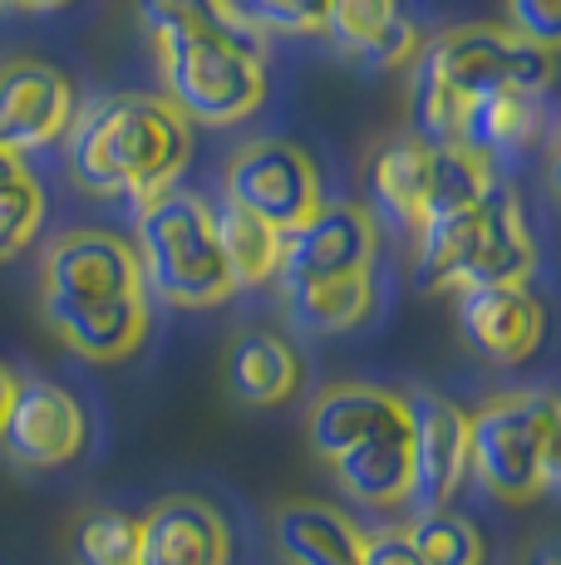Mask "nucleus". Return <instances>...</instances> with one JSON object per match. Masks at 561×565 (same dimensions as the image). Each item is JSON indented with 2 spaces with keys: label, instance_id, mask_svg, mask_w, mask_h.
I'll list each match as a JSON object with an SVG mask.
<instances>
[{
  "label": "nucleus",
  "instance_id": "obj_22",
  "mask_svg": "<svg viewBox=\"0 0 561 565\" xmlns=\"http://www.w3.org/2000/svg\"><path fill=\"white\" fill-rule=\"evenodd\" d=\"M537 138V94L522 89H493L483 99H473L463 108L458 124V143L473 148V153H512V148H527Z\"/></svg>",
  "mask_w": 561,
  "mask_h": 565
},
{
  "label": "nucleus",
  "instance_id": "obj_27",
  "mask_svg": "<svg viewBox=\"0 0 561 565\" xmlns=\"http://www.w3.org/2000/svg\"><path fill=\"white\" fill-rule=\"evenodd\" d=\"M40 226H45V188L35 172L20 168L15 178L0 182V260L25 252Z\"/></svg>",
  "mask_w": 561,
  "mask_h": 565
},
{
  "label": "nucleus",
  "instance_id": "obj_16",
  "mask_svg": "<svg viewBox=\"0 0 561 565\" xmlns=\"http://www.w3.org/2000/svg\"><path fill=\"white\" fill-rule=\"evenodd\" d=\"M326 35L340 54L370 64V70L414 64V54L424 50L419 30L409 25L404 10H399V0H330Z\"/></svg>",
  "mask_w": 561,
  "mask_h": 565
},
{
  "label": "nucleus",
  "instance_id": "obj_30",
  "mask_svg": "<svg viewBox=\"0 0 561 565\" xmlns=\"http://www.w3.org/2000/svg\"><path fill=\"white\" fill-rule=\"evenodd\" d=\"M360 565H424L409 546L404 526H384V531H370L360 546Z\"/></svg>",
  "mask_w": 561,
  "mask_h": 565
},
{
  "label": "nucleus",
  "instance_id": "obj_9",
  "mask_svg": "<svg viewBox=\"0 0 561 565\" xmlns=\"http://www.w3.org/2000/svg\"><path fill=\"white\" fill-rule=\"evenodd\" d=\"M222 188L226 202L252 212L256 222L276 226L280 236L306 226L326 206V182H320L316 158L306 148L286 143V138H256V143L236 148Z\"/></svg>",
  "mask_w": 561,
  "mask_h": 565
},
{
  "label": "nucleus",
  "instance_id": "obj_6",
  "mask_svg": "<svg viewBox=\"0 0 561 565\" xmlns=\"http://www.w3.org/2000/svg\"><path fill=\"white\" fill-rule=\"evenodd\" d=\"M134 256L144 286L178 310H208L236 296L212 232V206L198 192L163 188L134 202Z\"/></svg>",
  "mask_w": 561,
  "mask_h": 565
},
{
  "label": "nucleus",
  "instance_id": "obj_2",
  "mask_svg": "<svg viewBox=\"0 0 561 565\" xmlns=\"http://www.w3.org/2000/svg\"><path fill=\"white\" fill-rule=\"evenodd\" d=\"M192 158V124L158 94H99L64 128L70 178L94 198H154L178 188Z\"/></svg>",
  "mask_w": 561,
  "mask_h": 565
},
{
  "label": "nucleus",
  "instance_id": "obj_18",
  "mask_svg": "<svg viewBox=\"0 0 561 565\" xmlns=\"http://www.w3.org/2000/svg\"><path fill=\"white\" fill-rule=\"evenodd\" d=\"M272 531L290 565H360L364 531L330 502H280Z\"/></svg>",
  "mask_w": 561,
  "mask_h": 565
},
{
  "label": "nucleus",
  "instance_id": "obj_7",
  "mask_svg": "<svg viewBox=\"0 0 561 565\" xmlns=\"http://www.w3.org/2000/svg\"><path fill=\"white\" fill-rule=\"evenodd\" d=\"M468 472L498 502L527 507L561 477V408L547 388L493 394L468 413Z\"/></svg>",
  "mask_w": 561,
  "mask_h": 565
},
{
  "label": "nucleus",
  "instance_id": "obj_28",
  "mask_svg": "<svg viewBox=\"0 0 561 565\" xmlns=\"http://www.w3.org/2000/svg\"><path fill=\"white\" fill-rule=\"evenodd\" d=\"M242 10L256 30H276V35H316V30H326L330 0H246Z\"/></svg>",
  "mask_w": 561,
  "mask_h": 565
},
{
  "label": "nucleus",
  "instance_id": "obj_15",
  "mask_svg": "<svg viewBox=\"0 0 561 565\" xmlns=\"http://www.w3.org/2000/svg\"><path fill=\"white\" fill-rule=\"evenodd\" d=\"M409 398L390 394V388H374V384H336L326 394H316V404L306 413V443L320 462H336L354 443H364L370 433H380L384 423L404 418Z\"/></svg>",
  "mask_w": 561,
  "mask_h": 565
},
{
  "label": "nucleus",
  "instance_id": "obj_8",
  "mask_svg": "<svg viewBox=\"0 0 561 565\" xmlns=\"http://www.w3.org/2000/svg\"><path fill=\"white\" fill-rule=\"evenodd\" d=\"M158 45V74L163 99L188 118L192 128H226L252 118L266 99V45L262 35H232V30H188L163 35Z\"/></svg>",
  "mask_w": 561,
  "mask_h": 565
},
{
  "label": "nucleus",
  "instance_id": "obj_21",
  "mask_svg": "<svg viewBox=\"0 0 561 565\" xmlns=\"http://www.w3.org/2000/svg\"><path fill=\"white\" fill-rule=\"evenodd\" d=\"M212 232H218L222 266H226V276H232V286H236V290H246V286H266V280H276L280 242H286V236H280L276 226L256 222L252 212H242V206L222 202L218 212H212Z\"/></svg>",
  "mask_w": 561,
  "mask_h": 565
},
{
  "label": "nucleus",
  "instance_id": "obj_4",
  "mask_svg": "<svg viewBox=\"0 0 561 565\" xmlns=\"http://www.w3.org/2000/svg\"><path fill=\"white\" fill-rule=\"evenodd\" d=\"M380 222L354 202H326L306 226L280 242V296L316 334L354 330L374 306Z\"/></svg>",
  "mask_w": 561,
  "mask_h": 565
},
{
  "label": "nucleus",
  "instance_id": "obj_13",
  "mask_svg": "<svg viewBox=\"0 0 561 565\" xmlns=\"http://www.w3.org/2000/svg\"><path fill=\"white\" fill-rule=\"evenodd\" d=\"M458 330L488 364H522L547 334V310L527 286L458 290Z\"/></svg>",
  "mask_w": 561,
  "mask_h": 565
},
{
  "label": "nucleus",
  "instance_id": "obj_17",
  "mask_svg": "<svg viewBox=\"0 0 561 565\" xmlns=\"http://www.w3.org/2000/svg\"><path fill=\"white\" fill-rule=\"evenodd\" d=\"M300 374V354L276 330H242L222 354V384L242 408H276L296 398Z\"/></svg>",
  "mask_w": 561,
  "mask_h": 565
},
{
  "label": "nucleus",
  "instance_id": "obj_12",
  "mask_svg": "<svg viewBox=\"0 0 561 565\" xmlns=\"http://www.w3.org/2000/svg\"><path fill=\"white\" fill-rule=\"evenodd\" d=\"M468 477V413L448 398H409V502L444 512Z\"/></svg>",
  "mask_w": 561,
  "mask_h": 565
},
{
  "label": "nucleus",
  "instance_id": "obj_34",
  "mask_svg": "<svg viewBox=\"0 0 561 565\" xmlns=\"http://www.w3.org/2000/svg\"><path fill=\"white\" fill-rule=\"evenodd\" d=\"M537 565H557V556H552V551H542V556H537Z\"/></svg>",
  "mask_w": 561,
  "mask_h": 565
},
{
  "label": "nucleus",
  "instance_id": "obj_25",
  "mask_svg": "<svg viewBox=\"0 0 561 565\" xmlns=\"http://www.w3.org/2000/svg\"><path fill=\"white\" fill-rule=\"evenodd\" d=\"M409 546L424 565H488V546H483V531L458 512H419L404 526Z\"/></svg>",
  "mask_w": 561,
  "mask_h": 565
},
{
  "label": "nucleus",
  "instance_id": "obj_20",
  "mask_svg": "<svg viewBox=\"0 0 561 565\" xmlns=\"http://www.w3.org/2000/svg\"><path fill=\"white\" fill-rule=\"evenodd\" d=\"M428 182H434V143L414 134H399L390 143L374 148L370 158V192H374V212L390 226L414 232L419 216H424ZM374 216V222H380Z\"/></svg>",
  "mask_w": 561,
  "mask_h": 565
},
{
  "label": "nucleus",
  "instance_id": "obj_31",
  "mask_svg": "<svg viewBox=\"0 0 561 565\" xmlns=\"http://www.w3.org/2000/svg\"><path fill=\"white\" fill-rule=\"evenodd\" d=\"M70 0H0V15H50V10H64Z\"/></svg>",
  "mask_w": 561,
  "mask_h": 565
},
{
  "label": "nucleus",
  "instance_id": "obj_5",
  "mask_svg": "<svg viewBox=\"0 0 561 565\" xmlns=\"http://www.w3.org/2000/svg\"><path fill=\"white\" fill-rule=\"evenodd\" d=\"M409 236H414V276L424 290L527 286L537 270L527 206L507 182H493L488 198L468 212L419 222Z\"/></svg>",
  "mask_w": 561,
  "mask_h": 565
},
{
  "label": "nucleus",
  "instance_id": "obj_23",
  "mask_svg": "<svg viewBox=\"0 0 561 565\" xmlns=\"http://www.w3.org/2000/svg\"><path fill=\"white\" fill-rule=\"evenodd\" d=\"M493 162L483 153L463 143H438L434 148V182H428V198H424V216L419 222H438V216L453 212H468L493 192Z\"/></svg>",
  "mask_w": 561,
  "mask_h": 565
},
{
  "label": "nucleus",
  "instance_id": "obj_26",
  "mask_svg": "<svg viewBox=\"0 0 561 565\" xmlns=\"http://www.w3.org/2000/svg\"><path fill=\"white\" fill-rule=\"evenodd\" d=\"M138 20L154 40L188 35V30H232V35H262L236 0H138Z\"/></svg>",
  "mask_w": 561,
  "mask_h": 565
},
{
  "label": "nucleus",
  "instance_id": "obj_11",
  "mask_svg": "<svg viewBox=\"0 0 561 565\" xmlns=\"http://www.w3.org/2000/svg\"><path fill=\"white\" fill-rule=\"evenodd\" d=\"M84 443H89V418H84L80 398L45 379H20L10 418L0 428V448L10 452V462L45 472V467L74 462Z\"/></svg>",
  "mask_w": 561,
  "mask_h": 565
},
{
  "label": "nucleus",
  "instance_id": "obj_3",
  "mask_svg": "<svg viewBox=\"0 0 561 565\" xmlns=\"http://www.w3.org/2000/svg\"><path fill=\"white\" fill-rule=\"evenodd\" d=\"M557 50L512 35L507 25H453L414 54L409 70V124L424 143H458L463 108L493 89L542 94Z\"/></svg>",
  "mask_w": 561,
  "mask_h": 565
},
{
  "label": "nucleus",
  "instance_id": "obj_1",
  "mask_svg": "<svg viewBox=\"0 0 561 565\" xmlns=\"http://www.w3.org/2000/svg\"><path fill=\"white\" fill-rule=\"evenodd\" d=\"M40 320L89 364H118L148 334V286L138 256L114 232H64L40 266Z\"/></svg>",
  "mask_w": 561,
  "mask_h": 565
},
{
  "label": "nucleus",
  "instance_id": "obj_19",
  "mask_svg": "<svg viewBox=\"0 0 561 565\" xmlns=\"http://www.w3.org/2000/svg\"><path fill=\"white\" fill-rule=\"evenodd\" d=\"M336 482L364 507H404L409 502V413L384 423L345 458L330 462Z\"/></svg>",
  "mask_w": 561,
  "mask_h": 565
},
{
  "label": "nucleus",
  "instance_id": "obj_10",
  "mask_svg": "<svg viewBox=\"0 0 561 565\" xmlns=\"http://www.w3.org/2000/svg\"><path fill=\"white\" fill-rule=\"evenodd\" d=\"M74 108L70 74L50 60H6L0 64V148L6 153H35L64 138Z\"/></svg>",
  "mask_w": 561,
  "mask_h": 565
},
{
  "label": "nucleus",
  "instance_id": "obj_14",
  "mask_svg": "<svg viewBox=\"0 0 561 565\" xmlns=\"http://www.w3.org/2000/svg\"><path fill=\"white\" fill-rule=\"evenodd\" d=\"M144 531V565H226L232 561V531L222 512L202 497H163L138 516Z\"/></svg>",
  "mask_w": 561,
  "mask_h": 565
},
{
  "label": "nucleus",
  "instance_id": "obj_24",
  "mask_svg": "<svg viewBox=\"0 0 561 565\" xmlns=\"http://www.w3.org/2000/svg\"><path fill=\"white\" fill-rule=\"evenodd\" d=\"M70 556H74V565H144V531H138V516L114 512V507L84 512L70 531Z\"/></svg>",
  "mask_w": 561,
  "mask_h": 565
},
{
  "label": "nucleus",
  "instance_id": "obj_33",
  "mask_svg": "<svg viewBox=\"0 0 561 565\" xmlns=\"http://www.w3.org/2000/svg\"><path fill=\"white\" fill-rule=\"evenodd\" d=\"M15 172H20V158L0 148V182H6V178H15Z\"/></svg>",
  "mask_w": 561,
  "mask_h": 565
},
{
  "label": "nucleus",
  "instance_id": "obj_29",
  "mask_svg": "<svg viewBox=\"0 0 561 565\" xmlns=\"http://www.w3.org/2000/svg\"><path fill=\"white\" fill-rule=\"evenodd\" d=\"M507 6V30L542 50H557L561 40V0H502Z\"/></svg>",
  "mask_w": 561,
  "mask_h": 565
},
{
  "label": "nucleus",
  "instance_id": "obj_32",
  "mask_svg": "<svg viewBox=\"0 0 561 565\" xmlns=\"http://www.w3.org/2000/svg\"><path fill=\"white\" fill-rule=\"evenodd\" d=\"M15 388H20V379L10 374L6 364H0V428H6V418H10V404H15Z\"/></svg>",
  "mask_w": 561,
  "mask_h": 565
}]
</instances>
